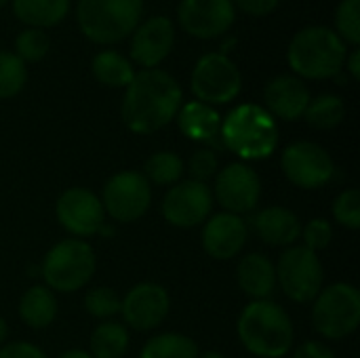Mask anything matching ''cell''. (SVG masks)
<instances>
[{
    "instance_id": "cell-27",
    "label": "cell",
    "mask_w": 360,
    "mask_h": 358,
    "mask_svg": "<svg viewBox=\"0 0 360 358\" xmlns=\"http://www.w3.org/2000/svg\"><path fill=\"white\" fill-rule=\"evenodd\" d=\"M198 346L194 340L181 333H160L150 338L139 358H198Z\"/></svg>"
},
{
    "instance_id": "cell-7",
    "label": "cell",
    "mask_w": 360,
    "mask_h": 358,
    "mask_svg": "<svg viewBox=\"0 0 360 358\" xmlns=\"http://www.w3.org/2000/svg\"><path fill=\"white\" fill-rule=\"evenodd\" d=\"M360 293L350 283H335L314 298L312 325L325 340H344L359 329Z\"/></svg>"
},
{
    "instance_id": "cell-31",
    "label": "cell",
    "mask_w": 360,
    "mask_h": 358,
    "mask_svg": "<svg viewBox=\"0 0 360 358\" xmlns=\"http://www.w3.org/2000/svg\"><path fill=\"white\" fill-rule=\"evenodd\" d=\"M51 49V40L44 30L38 27H25L15 38V55L23 63H36L46 57Z\"/></svg>"
},
{
    "instance_id": "cell-39",
    "label": "cell",
    "mask_w": 360,
    "mask_h": 358,
    "mask_svg": "<svg viewBox=\"0 0 360 358\" xmlns=\"http://www.w3.org/2000/svg\"><path fill=\"white\" fill-rule=\"evenodd\" d=\"M293 358H335V354L321 342H306L295 350Z\"/></svg>"
},
{
    "instance_id": "cell-44",
    "label": "cell",
    "mask_w": 360,
    "mask_h": 358,
    "mask_svg": "<svg viewBox=\"0 0 360 358\" xmlns=\"http://www.w3.org/2000/svg\"><path fill=\"white\" fill-rule=\"evenodd\" d=\"M6 2H8V0H0V8H2V6H6Z\"/></svg>"
},
{
    "instance_id": "cell-36",
    "label": "cell",
    "mask_w": 360,
    "mask_h": 358,
    "mask_svg": "<svg viewBox=\"0 0 360 358\" xmlns=\"http://www.w3.org/2000/svg\"><path fill=\"white\" fill-rule=\"evenodd\" d=\"M300 238L304 241V247H308L310 251H323L331 245V238H333V228L327 219L323 217H316V219H310L306 226H302V234Z\"/></svg>"
},
{
    "instance_id": "cell-25",
    "label": "cell",
    "mask_w": 360,
    "mask_h": 358,
    "mask_svg": "<svg viewBox=\"0 0 360 358\" xmlns=\"http://www.w3.org/2000/svg\"><path fill=\"white\" fill-rule=\"evenodd\" d=\"M91 72L97 78V82L110 87V89H120L129 87V82L135 76V70L131 61L120 55L118 51H101L93 57L91 61Z\"/></svg>"
},
{
    "instance_id": "cell-16",
    "label": "cell",
    "mask_w": 360,
    "mask_h": 358,
    "mask_svg": "<svg viewBox=\"0 0 360 358\" xmlns=\"http://www.w3.org/2000/svg\"><path fill=\"white\" fill-rule=\"evenodd\" d=\"M169 293L156 283H139L120 300V314L135 331L156 329L169 314Z\"/></svg>"
},
{
    "instance_id": "cell-23",
    "label": "cell",
    "mask_w": 360,
    "mask_h": 358,
    "mask_svg": "<svg viewBox=\"0 0 360 358\" xmlns=\"http://www.w3.org/2000/svg\"><path fill=\"white\" fill-rule=\"evenodd\" d=\"M19 317L32 329H46L57 317V300L49 287H30L19 302Z\"/></svg>"
},
{
    "instance_id": "cell-18",
    "label": "cell",
    "mask_w": 360,
    "mask_h": 358,
    "mask_svg": "<svg viewBox=\"0 0 360 358\" xmlns=\"http://www.w3.org/2000/svg\"><path fill=\"white\" fill-rule=\"evenodd\" d=\"M247 224L240 215L219 213L205 222L202 228V249L209 257L226 262L234 260L247 245Z\"/></svg>"
},
{
    "instance_id": "cell-30",
    "label": "cell",
    "mask_w": 360,
    "mask_h": 358,
    "mask_svg": "<svg viewBox=\"0 0 360 358\" xmlns=\"http://www.w3.org/2000/svg\"><path fill=\"white\" fill-rule=\"evenodd\" d=\"M27 80L25 63L8 51H0V99L15 97Z\"/></svg>"
},
{
    "instance_id": "cell-38",
    "label": "cell",
    "mask_w": 360,
    "mask_h": 358,
    "mask_svg": "<svg viewBox=\"0 0 360 358\" xmlns=\"http://www.w3.org/2000/svg\"><path fill=\"white\" fill-rule=\"evenodd\" d=\"M0 358H46V354L27 342H11L0 348Z\"/></svg>"
},
{
    "instance_id": "cell-5",
    "label": "cell",
    "mask_w": 360,
    "mask_h": 358,
    "mask_svg": "<svg viewBox=\"0 0 360 358\" xmlns=\"http://www.w3.org/2000/svg\"><path fill=\"white\" fill-rule=\"evenodd\" d=\"M143 0H78L76 19L80 32L97 44L124 40L141 23Z\"/></svg>"
},
{
    "instance_id": "cell-8",
    "label": "cell",
    "mask_w": 360,
    "mask_h": 358,
    "mask_svg": "<svg viewBox=\"0 0 360 358\" xmlns=\"http://www.w3.org/2000/svg\"><path fill=\"white\" fill-rule=\"evenodd\" d=\"M276 283L285 291V295L295 304H310L321 293L325 283V272L319 255L308 247L291 245L278 257Z\"/></svg>"
},
{
    "instance_id": "cell-17",
    "label": "cell",
    "mask_w": 360,
    "mask_h": 358,
    "mask_svg": "<svg viewBox=\"0 0 360 358\" xmlns=\"http://www.w3.org/2000/svg\"><path fill=\"white\" fill-rule=\"evenodd\" d=\"M175 25L169 17L156 15L139 23L131 40V59L143 70L158 68L173 51Z\"/></svg>"
},
{
    "instance_id": "cell-4",
    "label": "cell",
    "mask_w": 360,
    "mask_h": 358,
    "mask_svg": "<svg viewBox=\"0 0 360 358\" xmlns=\"http://www.w3.org/2000/svg\"><path fill=\"white\" fill-rule=\"evenodd\" d=\"M221 146L243 160H266L278 146L276 120L257 103H243L221 118Z\"/></svg>"
},
{
    "instance_id": "cell-22",
    "label": "cell",
    "mask_w": 360,
    "mask_h": 358,
    "mask_svg": "<svg viewBox=\"0 0 360 358\" xmlns=\"http://www.w3.org/2000/svg\"><path fill=\"white\" fill-rule=\"evenodd\" d=\"M236 281L243 293L253 302L270 300L276 289V268L266 255L249 253L238 262Z\"/></svg>"
},
{
    "instance_id": "cell-3",
    "label": "cell",
    "mask_w": 360,
    "mask_h": 358,
    "mask_svg": "<svg viewBox=\"0 0 360 358\" xmlns=\"http://www.w3.org/2000/svg\"><path fill=\"white\" fill-rule=\"evenodd\" d=\"M346 42L327 25L300 30L287 49V61L297 78L325 80L342 74L346 65Z\"/></svg>"
},
{
    "instance_id": "cell-1",
    "label": "cell",
    "mask_w": 360,
    "mask_h": 358,
    "mask_svg": "<svg viewBox=\"0 0 360 358\" xmlns=\"http://www.w3.org/2000/svg\"><path fill=\"white\" fill-rule=\"evenodd\" d=\"M181 99V87L169 72L160 68L135 72L122 97V122L139 135L156 133L175 120Z\"/></svg>"
},
{
    "instance_id": "cell-10",
    "label": "cell",
    "mask_w": 360,
    "mask_h": 358,
    "mask_svg": "<svg viewBox=\"0 0 360 358\" xmlns=\"http://www.w3.org/2000/svg\"><path fill=\"white\" fill-rule=\"evenodd\" d=\"M152 203V188L139 171H120L103 186V211L120 224H133L146 215Z\"/></svg>"
},
{
    "instance_id": "cell-40",
    "label": "cell",
    "mask_w": 360,
    "mask_h": 358,
    "mask_svg": "<svg viewBox=\"0 0 360 358\" xmlns=\"http://www.w3.org/2000/svg\"><path fill=\"white\" fill-rule=\"evenodd\" d=\"M346 63H348V72L354 80L360 78V51L359 46H354V51L346 57Z\"/></svg>"
},
{
    "instance_id": "cell-15",
    "label": "cell",
    "mask_w": 360,
    "mask_h": 358,
    "mask_svg": "<svg viewBox=\"0 0 360 358\" xmlns=\"http://www.w3.org/2000/svg\"><path fill=\"white\" fill-rule=\"evenodd\" d=\"M236 19L232 0H181L177 21L194 38H217L226 34Z\"/></svg>"
},
{
    "instance_id": "cell-41",
    "label": "cell",
    "mask_w": 360,
    "mask_h": 358,
    "mask_svg": "<svg viewBox=\"0 0 360 358\" xmlns=\"http://www.w3.org/2000/svg\"><path fill=\"white\" fill-rule=\"evenodd\" d=\"M59 358H93L86 350H68V352H63Z\"/></svg>"
},
{
    "instance_id": "cell-9",
    "label": "cell",
    "mask_w": 360,
    "mask_h": 358,
    "mask_svg": "<svg viewBox=\"0 0 360 358\" xmlns=\"http://www.w3.org/2000/svg\"><path fill=\"white\" fill-rule=\"evenodd\" d=\"M190 87L196 101L221 106L238 97L243 89V74L226 53H207L196 61Z\"/></svg>"
},
{
    "instance_id": "cell-11",
    "label": "cell",
    "mask_w": 360,
    "mask_h": 358,
    "mask_svg": "<svg viewBox=\"0 0 360 358\" xmlns=\"http://www.w3.org/2000/svg\"><path fill=\"white\" fill-rule=\"evenodd\" d=\"M285 177L302 190H319L335 175L331 154L314 141H295L281 156Z\"/></svg>"
},
{
    "instance_id": "cell-32",
    "label": "cell",
    "mask_w": 360,
    "mask_h": 358,
    "mask_svg": "<svg viewBox=\"0 0 360 358\" xmlns=\"http://www.w3.org/2000/svg\"><path fill=\"white\" fill-rule=\"evenodd\" d=\"M335 34L352 44H360V0H342L335 11Z\"/></svg>"
},
{
    "instance_id": "cell-2",
    "label": "cell",
    "mask_w": 360,
    "mask_h": 358,
    "mask_svg": "<svg viewBox=\"0 0 360 358\" xmlns=\"http://www.w3.org/2000/svg\"><path fill=\"white\" fill-rule=\"evenodd\" d=\"M240 344L259 358H283L293 348V323L287 310L270 300L251 302L238 317Z\"/></svg>"
},
{
    "instance_id": "cell-13",
    "label": "cell",
    "mask_w": 360,
    "mask_h": 358,
    "mask_svg": "<svg viewBox=\"0 0 360 358\" xmlns=\"http://www.w3.org/2000/svg\"><path fill=\"white\" fill-rule=\"evenodd\" d=\"M55 213L61 228L78 238L95 236L105 226L103 205L86 188H68L57 198Z\"/></svg>"
},
{
    "instance_id": "cell-35",
    "label": "cell",
    "mask_w": 360,
    "mask_h": 358,
    "mask_svg": "<svg viewBox=\"0 0 360 358\" xmlns=\"http://www.w3.org/2000/svg\"><path fill=\"white\" fill-rule=\"evenodd\" d=\"M188 173H190V179L192 181H200V184H207L211 177L217 175L219 171V160H217V154L211 150V148H200L196 150L190 160H188Z\"/></svg>"
},
{
    "instance_id": "cell-14",
    "label": "cell",
    "mask_w": 360,
    "mask_h": 358,
    "mask_svg": "<svg viewBox=\"0 0 360 358\" xmlns=\"http://www.w3.org/2000/svg\"><path fill=\"white\" fill-rule=\"evenodd\" d=\"M213 194L207 184L177 181L162 198V217L175 228H196L209 219Z\"/></svg>"
},
{
    "instance_id": "cell-34",
    "label": "cell",
    "mask_w": 360,
    "mask_h": 358,
    "mask_svg": "<svg viewBox=\"0 0 360 358\" xmlns=\"http://www.w3.org/2000/svg\"><path fill=\"white\" fill-rule=\"evenodd\" d=\"M333 217L348 230L360 228V192L356 188L344 190L333 200Z\"/></svg>"
},
{
    "instance_id": "cell-26",
    "label": "cell",
    "mask_w": 360,
    "mask_h": 358,
    "mask_svg": "<svg viewBox=\"0 0 360 358\" xmlns=\"http://www.w3.org/2000/svg\"><path fill=\"white\" fill-rule=\"evenodd\" d=\"M129 350V331L124 325L105 321L95 327L91 335V357L93 358H122Z\"/></svg>"
},
{
    "instance_id": "cell-6",
    "label": "cell",
    "mask_w": 360,
    "mask_h": 358,
    "mask_svg": "<svg viewBox=\"0 0 360 358\" xmlns=\"http://www.w3.org/2000/svg\"><path fill=\"white\" fill-rule=\"evenodd\" d=\"M95 272V253L80 238H65L49 249L42 260L44 287L57 293L82 289Z\"/></svg>"
},
{
    "instance_id": "cell-33",
    "label": "cell",
    "mask_w": 360,
    "mask_h": 358,
    "mask_svg": "<svg viewBox=\"0 0 360 358\" xmlns=\"http://www.w3.org/2000/svg\"><path fill=\"white\" fill-rule=\"evenodd\" d=\"M84 308L95 319H112L120 312V295L110 287L91 289L84 295Z\"/></svg>"
},
{
    "instance_id": "cell-21",
    "label": "cell",
    "mask_w": 360,
    "mask_h": 358,
    "mask_svg": "<svg viewBox=\"0 0 360 358\" xmlns=\"http://www.w3.org/2000/svg\"><path fill=\"white\" fill-rule=\"evenodd\" d=\"M255 234L270 247H291L302 234L300 217L285 207H266L253 217Z\"/></svg>"
},
{
    "instance_id": "cell-12",
    "label": "cell",
    "mask_w": 360,
    "mask_h": 358,
    "mask_svg": "<svg viewBox=\"0 0 360 358\" xmlns=\"http://www.w3.org/2000/svg\"><path fill=\"white\" fill-rule=\"evenodd\" d=\"M215 200L232 215L251 213L262 196L259 175L245 162H232L215 175V188L211 192Z\"/></svg>"
},
{
    "instance_id": "cell-20",
    "label": "cell",
    "mask_w": 360,
    "mask_h": 358,
    "mask_svg": "<svg viewBox=\"0 0 360 358\" xmlns=\"http://www.w3.org/2000/svg\"><path fill=\"white\" fill-rule=\"evenodd\" d=\"M175 118L179 131L188 139L209 146H221V116L213 106H207L202 101H190L179 108Z\"/></svg>"
},
{
    "instance_id": "cell-29",
    "label": "cell",
    "mask_w": 360,
    "mask_h": 358,
    "mask_svg": "<svg viewBox=\"0 0 360 358\" xmlns=\"http://www.w3.org/2000/svg\"><path fill=\"white\" fill-rule=\"evenodd\" d=\"M186 171L184 160L175 152H156L143 165V177L148 184L156 186H175Z\"/></svg>"
},
{
    "instance_id": "cell-28",
    "label": "cell",
    "mask_w": 360,
    "mask_h": 358,
    "mask_svg": "<svg viewBox=\"0 0 360 358\" xmlns=\"http://www.w3.org/2000/svg\"><path fill=\"white\" fill-rule=\"evenodd\" d=\"M346 116V106L344 99L331 93H323L314 99H310L304 118L308 120L310 127L327 131V129H335Z\"/></svg>"
},
{
    "instance_id": "cell-43",
    "label": "cell",
    "mask_w": 360,
    "mask_h": 358,
    "mask_svg": "<svg viewBox=\"0 0 360 358\" xmlns=\"http://www.w3.org/2000/svg\"><path fill=\"white\" fill-rule=\"evenodd\" d=\"M198 358H226L224 354H219V352H202V354H198Z\"/></svg>"
},
{
    "instance_id": "cell-37",
    "label": "cell",
    "mask_w": 360,
    "mask_h": 358,
    "mask_svg": "<svg viewBox=\"0 0 360 358\" xmlns=\"http://www.w3.org/2000/svg\"><path fill=\"white\" fill-rule=\"evenodd\" d=\"M281 0H232L234 8H240L243 13L251 17H266L272 11H276Z\"/></svg>"
},
{
    "instance_id": "cell-19",
    "label": "cell",
    "mask_w": 360,
    "mask_h": 358,
    "mask_svg": "<svg viewBox=\"0 0 360 358\" xmlns=\"http://www.w3.org/2000/svg\"><path fill=\"white\" fill-rule=\"evenodd\" d=\"M264 103L272 118L297 120L310 103V91L295 74H281L266 84Z\"/></svg>"
},
{
    "instance_id": "cell-24",
    "label": "cell",
    "mask_w": 360,
    "mask_h": 358,
    "mask_svg": "<svg viewBox=\"0 0 360 358\" xmlns=\"http://www.w3.org/2000/svg\"><path fill=\"white\" fill-rule=\"evenodd\" d=\"M72 0H13L15 17L27 27L57 25L70 11Z\"/></svg>"
},
{
    "instance_id": "cell-42",
    "label": "cell",
    "mask_w": 360,
    "mask_h": 358,
    "mask_svg": "<svg viewBox=\"0 0 360 358\" xmlns=\"http://www.w3.org/2000/svg\"><path fill=\"white\" fill-rule=\"evenodd\" d=\"M6 335H8V327H6V323H4V319H0V346L4 344V340H6Z\"/></svg>"
}]
</instances>
